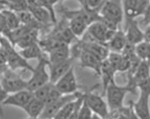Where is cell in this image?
<instances>
[{
  "instance_id": "8992f818",
  "label": "cell",
  "mask_w": 150,
  "mask_h": 119,
  "mask_svg": "<svg viewBox=\"0 0 150 119\" xmlns=\"http://www.w3.org/2000/svg\"><path fill=\"white\" fill-rule=\"evenodd\" d=\"M70 54H71V57L74 59L75 57L79 58L82 68L92 70L96 74L99 76L103 60H100L93 54L80 49L76 44L74 46V49L72 50H70Z\"/></svg>"
},
{
  "instance_id": "f546056e",
  "label": "cell",
  "mask_w": 150,
  "mask_h": 119,
  "mask_svg": "<svg viewBox=\"0 0 150 119\" xmlns=\"http://www.w3.org/2000/svg\"><path fill=\"white\" fill-rule=\"evenodd\" d=\"M93 115V111H91L90 107L86 103L84 100V95L83 102L79 107L78 112V118L79 119H91Z\"/></svg>"
},
{
  "instance_id": "603a6c76",
  "label": "cell",
  "mask_w": 150,
  "mask_h": 119,
  "mask_svg": "<svg viewBox=\"0 0 150 119\" xmlns=\"http://www.w3.org/2000/svg\"><path fill=\"white\" fill-rule=\"evenodd\" d=\"M20 54L26 60L37 59L44 56V52L40 46L38 42L32 44V45L28 46V47L21 49L19 51Z\"/></svg>"
},
{
  "instance_id": "e0dca14e",
  "label": "cell",
  "mask_w": 150,
  "mask_h": 119,
  "mask_svg": "<svg viewBox=\"0 0 150 119\" xmlns=\"http://www.w3.org/2000/svg\"><path fill=\"white\" fill-rule=\"evenodd\" d=\"M107 59L115 72L128 70L129 67V60L121 53L109 52Z\"/></svg>"
},
{
  "instance_id": "9a60e30c",
  "label": "cell",
  "mask_w": 150,
  "mask_h": 119,
  "mask_svg": "<svg viewBox=\"0 0 150 119\" xmlns=\"http://www.w3.org/2000/svg\"><path fill=\"white\" fill-rule=\"evenodd\" d=\"M34 97L33 92L28 89L9 94L2 103L4 106H11L23 109Z\"/></svg>"
},
{
  "instance_id": "4fadbf2b",
  "label": "cell",
  "mask_w": 150,
  "mask_h": 119,
  "mask_svg": "<svg viewBox=\"0 0 150 119\" xmlns=\"http://www.w3.org/2000/svg\"><path fill=\"white\" fill-rule=\"evenodd\" d=\"M27 1L28 11L38 22L44 27L50 26L54 24L50 13L38 3V0H27Z\"/></svg>"
},
{
  "instance_id": "30bf717a",
  "label": "cell",
  "mask_w": 150,
  "mask_h": 119,
  "mask_svg": "<svg viewBox=\"0 0 150 119\" xmlns=\"http://www.w3.org/2000/svg\"><path fill=\"white\" fill-rule=\"evenodd\" d=\"M84 100L93 114H97L103 119H106L109 113V109L102 96L96 94L92 90L86 91L84 92Z\"/></svg>"
},
{
  "instance_id": "52a82bcc",
  "label": "cell",
  "mask_w": 150,
  "mask_h": 119,
  "mask_svg": "<svg viewBox=\"0 0 150 119\" xmlns=\"http://www.w3.org/2000/svg\"><path fill=\"white\" fill-rule=\"evenodd\" d=\"M0 82L8 94L27 89V80H23L20 76L15 73L14 70L9 68L4 71Z\"/></svg>"
},
{
  "instance_id": "d6986e66",
  "label": "cell",
  "mask_w": 150,
  "mask_h": 119,
  "mask_svg": "<svg viewBox=\"0 0 150 119\" xmlns=\"http://www.w3.org/2000/svg\"><path fill=\"white\" fill-rule=\"evenodd\" d=\"M116 72H115L113 69L112 68L111 65L108 62L107 59L103 60L101 63V66H100V74L102 80V86H103V95L105 96V90L107 89V87L111 82L115 80V75Z\"/></svg>"
},
{
  "instance_id": "e575fe53",
  "label": "cell",
  "mask_w": 150,
  "mask_h": 119,
  "mask_svg": "<svg viewBox=\"0 0 150 119\" xmlns=\"http://www.w3.org/2000/svg\"><path fill=\"white\" fill-rule=\"evenodd\" d=\"M8 2L6 0H0V11L8 8Z\"/></svg>"
},
{
  "instance_id": "f35d334b",
  "label": "cell",
  "mask_w": 150,
  "mask_h": 119,
  "mask_svg": "<svg viewBox=\"0 0 150 119\" xmlns=\"http://www.w3.org/2000/svg\"><path fill=\"white\" fill-rule=\"evenodd\" d=\"M51 119H53V118H51Z\"/></svg>"
},
{
  "instance_id": "1f68e13d",
  "label": "cell",
  "mask_w": 150,
  "mask_h": 119,
  "mask_svg": "<svg viewBox=\"0 0 150 119\" xmlns=\"http://www.w3.org/2000/svg\"><path fill=\"white\" fill-rule=\"evenodd\" d=\"M84 92H82L81 95L77 98L76 100V106H75V108L74 111L72 112V113L71 115H70V117L68 119H79L78 118V112H79V107L81 106V104L83 102V100L84 99Z\"/></svg>"
},
{
  "instance_id": "d590c367",
  "label": "cell",
  "mask_w": 150,
  "mask_h": 119,
  "mask_svg": "<svg viewBox=\"0 0 150 119\" xmlns=\"http://www.w3.org/2000/svg\"><path fill=\"white\" fill-rule=\"evenodd\" d=\"M91 119H103V118L100 117V116L97 115V114H93V115L92 116V118H91Z\"/></svg>"
},
{
  "instance_id": "484cf974",
  "label": "cell",
  "mask_w": 150,
  "mask_h": 119,
  "mask_svg": "<svg viewBox=\"0 0 150 119\" xmlns=\"http://www.w3.org/2000/svg\"><path fill=\"white\" fill-rule=\"evenodd\" d=\"M54 86V84L51 83L50 82L40 86V87L33 92L34 96L38 100H41V101H42L44 103L47 97H48V96L50 94L51 90L53 88Z\"/></svg>"
},
{
  "instance_id": "5b68a950",
  "label": "cell",
  "mask_w": 150,
  "mask_h": 119,
  "mask_svg": "<svg viewBox=\"0 0 150 119\" xmlns=\"http://www.w3.org/2000/svg\"><path fill=\"white\" fill-rule=\"evenodd\" d=\"M99 14L104 19L119 25L124 15L122 0H105L100 8Z\"/></svg>"
},
{
  "instance_id": "8fae6325",
  "label": "cell",
  "mask_w": 150,
  "mask_h": 119,
  "mask_svg": "<svg viewBox=\"0 0 150 119\" xmlns=\"http://www.w3.org/2000/svg\"><path fill=\"white\" fill-rule=\"evenodd\" d=\"M126 19H135L149 8V0H122Z\"/></svg>"
},
{
  "instance_id": "277c9868",
  "label": "cell",
  "mask_w": 150,
  "mask_h": 119,
  "mask_svg": "<svg viewBox=\"0 0 150 119\" xmlns=\"http://www.w3.org/2000/svg\"><path fill=\"white\" fill-rule=\"evenodd\" d=\"M137 88L139 90V96L136 102L132 101L133 110L139 119H149L150 80L139 84Z\"/></svg>"
},
{
  "instance_id": "cb8c5ba5",
  "label": "cell",
  "mask_w": 150,
  "mask_h": 119,
  "mask_svg": "<svg viewBox=\"0 0 150 119\" xmlns=\"http://www.w3.org/2000/svg\"><path fill=\"white\" fill-rule=\"evenodd\" d=\"M0 11L3 14L5 20H6L7 25L10 31L17 28L21 25L18 16L16 12L8 8L4 9Z\"/></svg>"
},
{
  "instance_id": "7a4b0ae2",
  "label": "cell",
  "mask_w": 150,
  "mask_h": 119,
  "mask_svg": "<svg viewBox=\"0 0 150 119\" xmlns=\"http://www.w3.org/2000/svg\"><path fill=\"white\" fill-rule=\"evenodd\" d=\"M127 93H131L127 86H119L115 80L111 82L108 85L105 93L109 111L118 110L123 107L124 100Z\"/></svg>"
},
{
  "instance_id": "3957f363",
  "label": "cell",
  "mask_w": 150,
  "mask_h": 119,
  "mask_svg": "<svg viewBox=\"0 0 150 119\" xmlns=\"http://www.w3.org/2000/svg\"><path fill=\"white\" fill-rule=\"evenodd\" d=\"M38 64L32 71V76L27 80V89L34 92L38 88L50 82L49 74L46 70L48 59L45 56L38 60Z\"/></svg>"
},
{
  "instance_id": "ac0fdd59",
  "label": "cell",
  "mask_w": 150,
  "mask_h": 119,
  "mask_svg": "<svg viewBox=\"0 0 150 119\" xmlns=\"http://www.w3.org/2000/svg\"><path fill=\"white\" fill-rule=\"evenodd\" d=\"M127 42L125 32L117 29L111 38L107 42V46L110 52L121 53L125 47Z\"/></svg>"
},
{
  "instance_id": "5bb4252c",
  "label": "cell",
  "mask_w": 150,
  "mask_h": 119,
  "mask_svg": "<svg viewBox=\"0 0 150 119\" xmlns=\"http://www.w3.org/2000/svg\"><path fill=\"white\" fill-rule=\"evenodd\" d=\"M74 59L72 57L68 58L67 60H63L58 62L49 63L48 67L50 70L49 77H50V82L51 83L54 84L57 82L63 75L69 70L70 68L73 66Z\"/></svg>"
},
{
  "instance_id": "8d00e7d4",
  "label": "cell",
  "mask_w": 150,
  "mask_h": 119,
  "mask_svg": "<svg viewBox=\"0 0 150 119\" xmlns=\"http://www.w3.org/2000/svg\"><path fill=\"white\" fill-rule=\"evenodd\" d=\"M28 119H40V118H28Z\"/></svg>"
},
{
  "instance_id": "44dd1931",
  "label": "cell",
  "mask_w": 150,
  "mask_h": 119,
  "mask_svg": "<svg viewBox=\"0 0 150 119\" xmlns=\"http://www.w3.org/2000/svg\"><path fill=\"white\" fill-rule=\"evenodd\" d=\"M48 62L55 63L67 60L71 57L69 44H63L48 53Z\"/></svg>"
},
{
  "instance_id": "2e32d148",
  "label": "cell",
  "mask_w": 150,
  "mask_h": 119,
  "mask_svg": "<svg viewBox=\"0 0 150 119\" xmlns=\"http://www.w3.org/2000/svg\"><path fill=\"white\" fill-rule=\"evenodd\" d=\"M127 42L136 45L144 40V33L140 28L138 22L135 19H126V31L125 32Z\"/></svg>"
},
{
  "instance_id": "ba28073f",
  "label": "cell",
  "mask_w": 150,
  "mask_h": 119,
  "mask_svg": "<svg viewBox=\"0 0 150 119\" xmlns=\"http://www.w3.org/2000/svg\"><path fill=\"white\" fill-rule=\"evenodd\" d=\"M115 31L108 29L100 21H96L88 25L85 35L91 40L107 44Z\"/></svg>"
},
{
  "instance_id": "74e56055",
  "label": "cell",
  "mask_w": 150,
  "mask_h": 119,
  "mask_svg": "<svg viewBox=\"0 0 150 119\" xmlns=\"http://www.w3.org/2000/svg\"><path fill=\"white\" fill-rule=\"evenodd\" d=\"M8 2H11V1H14V0H6Z\"/></svg>"
},
{
  "instance_id": "6da1fadb",
  "label": "cell",
  "mask_w": 150,
  "mask_h": 119,
  "mask_svg": "<svg viewBox=\"0 0 150 119\" xmlns=\"http://www.w3.org/2000/svg\"><path fill=\"white\" fill-rule=\"evenodd\" d=\"M0 48L9 69L14 71L18 69L33 70L34 67L15 50L13 44L6 37H0Z\"/></svg>"
},
{
  "instance_id": "d6a6232c",
  "label": "cell",
  "mask_w": 150,
  "mask_h": 119,
  "mask_svg": "<svg viewBox=\"0 0 150 119\" xmlns=\"http://www.w3.org/2000/svg\"><path fill=\"white\" fill-rule=\"evenodd\" d=\"M125 112L128 119H139L137 114H135L132 106V100L129 102L128 106H125Z\"/></svg>"
},
{
  "instance_id": "ffe728a7",
  "label": "cell",
  "mask_w": 150,
  "mask_h": 119,
  "mask_svg": "<svg viewBox=\"0 0 150 119\" xmlns=\"http://www.w3.org/2000/svg\"><path fill=\"white\" fill-rule=\"evenodd\" d=\"M45 104L34 96L22 109L30 118H39L44 108Z\"/></svg>"
},
{
  "instance_id": "4dcf8cb0",
  "label": "cell",
  "mask_w": 150,
  "mask_h": 119,
  "mask_svg": "<svg viewBox=\"0 0 150 119\" xmlns=\"http://www.w3.org/2000/svg\"><path fill=\"white\" fill-rule=\"evenodd\" d=\"M61 95H62V94H61L59 91L57 90V88H56V86L54 85V86L52 89L51 90L50 94H49L48 97H47V99L45 100L44 104H45V105H48V104L52 103L53 102L56 101V100H57L58 98H60Z\"/></svg>"
},
{
  "instance_id": "7c38bea8",
  "label": "cell",
  "mask_w": 150,
  "mask_h": 119,
  "mask_svg": "<svg viewBox=\"0 0 150 119\" xmlns=\"http://www.w3.org/2000/svg\"><path fill=\"white\" fill-rule=\"evenodd\" d=\"M54 85L62 94H70L76 92L79 87L74 66L70 68L69 70L61 77Z\"/></svg>"
},
{
  "instance_id": "4316f807",
  "label": "cell",
  "mask_w": 150,
  "mask_h": 119,
  "mask_svg": "<svg viewBox=\"0 0 150 119\" xmlns=\"http://www.w3.org/2000/svg\"><path fill=\"white\" fill-rule=\"evenodd\" d=\"M76 100H74V101L69 102V103L66 104L65 106H63L62 108L56 114V115L54 116L53 119L69 118L74 110L75 106H76Z\"/></svg>"
},
{
  "instance_id": "f1b7e54d",
  "label": "cell",
  "mask_w": 150,
  "mask_h": 119,
  "mask_svg": "<svg viewBox=\"0 0 150 119\" xmlns=\"http://www.w3.org/2000/svg\"><path fill=\"white\" fill-rule=\"evenodd\" d=\"M82 7L91 10H100L105 0H76Z\"/></svg>"
},
{
  "instance_id": "836d02e7",
  "label": "cell",
  "mask_w": 150,
  "mask_h": 119,
  "mask_svg": "<svg viewBox=\"0 0 150 119\" xmlns=\"http://www.w3.org/2000/svg\"><path fill=\"white\" fill-rule=\"evenodd\" d=\"M8 94V93L4 89L3 86H1V82H0V104H2Z\"/></svg>"
},
{
  "instance_id": "83f0119b",
  "label": "cell",
  "mask_w": 150,
  "mask_h": 119,
  "mask_svg": "<svg viewBox=\"0 0 150 119\" xmlns=\"http://www.w3.org/2000/svg\"><path fill=\"white\" fill-rule=\"evenodd\" d=\"M8 9L12 10L16 13L22 12L28 10V4L27 0H14L8 2Z\"/></svg>"
},
{
  "instance_id": "9c48e42d",
  "label": "cell",
  "mask_w": 150,
  "mask_h": 119,
  "mask_svg": "<svg viewBox=\"0 0 150 119\" xmlns=\"http://www.w3.org/2000/svg\"><path fill=\"white\" fill-rule=\"evenodd\" d=\"M82 92L77 91L74 94H62L60 98L50 104L45 105L42 114L40 116V119H51L53 118L56 114L60 110L70 102L74 101L81 95Z\"/></svg>"
},
{
  "instance_id": "7402d4cb",
  "label": "cell",
  "mask_w": 150,
  "mask_h": 119,
  "mask_svg": "<svg viewBox=\"0 0 150 119\" xmlns=\"http://www.w3.org/2000/svg\"><path fill=\"white\" fill-rule=\"evenodd\" d=\"M39 31L38 29H32L19 38L14 44V46H17L20 49H23L38 43L39 41Z\"/></svg>"
},
{
  "instance_id": "d4e9b609",
  "label": "cell",
  "mask_w": 150,
  "mask_h": 119,
  "mask_svg": "<svg viewBox=\"0 0 150 119\" xmlns=\"http://www.w3.org/2000/svg\"><path fill=\"white\" fill-rule=\"evenodd\" d=\"M135 55L142 60H149L150 55V42L143 40L135 46Z\"/></svg>"
}]
</instances>
